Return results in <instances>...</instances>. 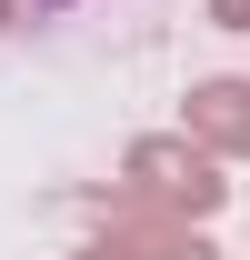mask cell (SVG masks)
I'll list each match as a JSON object with an SVG mask.
<instances>
[{
	"label": "cell",
	"mask_w": 250,
	"mask_h": 260,
	"mask_svg": "<svg viewBox=\"0 0 250 260\" xmlns=\"http://www.w3.org/2000/svg\"><path fill=\"white\" fill-rule=\"evenodd\" d=\"M130 190L150 210H170V220H210L230 200V180H220V160L200 140H130Z\"/></svg>",
	"instance_id": "6da1fadb"
},
{
	"label": "cell",
	"mask_w": 250,
	"mask_h": 260,
	"mask_svg": "<svg viewBox=\"0 0 250 260\" xmlns=\"http://www.w3.org/2000/svg\"><path fill=\"white\" fill-rule=\"evenodd\" d=\"M210 20L220 30H250V0H210Z\"/></svg>",
	"instance_id": "277c9868"
},
{
	"label": "cell",
	"mask_w": 250,
	"mask_h": 260,
	"mask_svg": "<svg viewBox=\"0 0 250 260\" xmlns=\"http://www.w3.org/2000/svg\"><path fill=\"white\" fill-rule=\"evenodd\" d=\"M110 250L120 260H220L210 240H200V220H170V210H150V200L110 210Z\"/></svg>",
	"instance_id": "7a4b0ae2"
},
{
	"label": "cell",
	"mask_w": 250,
	"mask_h": 260,
	"mask_svg": "<svg viewBox=\"0 0 250 260\" xmlns=\"http://www.w3.org/2000/svg\"><path fill=\"white\" fill-rule=\"evenodd\" d=\"M0 30H10V0H0Z\"/></svg>",
	"instance_id": "8992f818"
},
{
	"label": "cell",
	"mask_w": 250,
	"mask_h": 260,
	"mask_svg": "<svg viewBox=\"0 0 250 260\" xmlns=\"http://www.w3.org/2000/svg\"><path fill=\"white\" fill-rule=\"evenodd\" d=\"M40 10H60V0H40Z\"/></svg>",
	"instance_id": "52a82bcc"
},
{
	"label": "cell",
	"mask_w": 250,
	"mask_h": 260,
	"mask_svg": "<svg viewBox=\"0 0 250 260\" xmlns=\"http://www.w3.org/2000/svg\"><path fill=\"white\" fill-rule=\"evenodd\" d=\"M80 260H120V250H80Z\"/></svg>",
	"instance_id": "5b68a950"
},
{
	"label": "cell",
	"mask_w": 250,
	"mask_h": 260,
	"mask_svg": "<svg viewBox=\"0 0 250 260\" xmlns=\"http://www.w3.org/2000/svg\"><path fill=\"white\" fill-rule=\"evenodd\" d=\"M190 140L210 160H240L250 150V80H200L190 90Z\"/></svg>",
	"instance_id": "3957f363"
}]
</instances>
